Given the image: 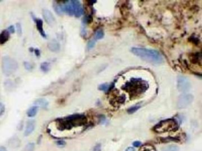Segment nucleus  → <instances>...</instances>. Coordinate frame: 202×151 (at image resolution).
Listing matches in <instances>:
<instances>
[{
    "label": "nucleus",
    "instance_id": "obj_31",
    "mask_svg": "<svg viewBox=\"0 0 202 151\" xmlns=\"http://www.w3.org/2000/svg\"><path fill=\"white\" fill-rule=\"evenodd\" d=\"M133 145L135 147H139L141 145V142L140 141H135L133 143Z\"/></svg>",
    "mask_w": 202,
    "mask_h": 151
},
{
    "label": "nucleus",
    "instance_id": "obj_2",
    "mask_svg": "<svg viewBox=\"0 0 202 151\" xmlns=\"http://www.w3.org/2000/svg\"><path fill=\"white\" fill-rule=\"evenodd\" d=\"M58 121L59 128L60 130H68L74 127L85 125L87 122V119L84 114H75L59 119Z\"/></svg>",
    "mask_w": 202,
    "mask_h": 151
},
{
    "label": "nucleus",
    "instance_id": "obj_22",
    "mask_svg": "<svg viewBox=\"0 0 202 151\" xmlns=\"http://www.w3.org/2000/svg\"><path fill=\"white\" fill-rule=\"evenodd\" d=\"M24 67L25 69L27 71H32L33 69V66L32 63L28 62H24Z\"/></svg>",
    "mask_w": 202,
    "mask_h": 151
},
{
    "label": "nucleus",
    "instance_id": "obj_27",
    "mask_svg": "<svg viewBox=\"0 0 202 151\" xmlns=\"http://www.w3.org/2000/svg\"><path fill=\"white\" fill-rule=\"evenodd\" d=\"M7 31H9V32L10 33H10H11V34L14 33H15V27H14V26H13V25L9 26V28H8V30Z\"/></svg>",
    "mask_w": 202,
    "mask_h": 151
},
{
    "label": "nucleus",
    "instance_id": "obj_33",
    "mask_svg": "<svg viewBox=\"0 0 202 151\" xmlns=\"http://www.w3.org/2000/svg\"><path fill=\"white\" fill-rule=\"evenodd\" d=\"M126 151H135V149H134V148H132V147H129V148H128L126 150Z\"/></svg>",
    "mask_w": 202,
    "mask_h": 151
},
{
    "label": "nucleus",
    "instance_id": "obj_10",
    "mask_svg": "<svg viewBox=\"0 0 202 151\" xmlns=\"http://www.w3.org/2000/svg\"><path fill=\"white\" fill-rule=\"evenodd\" d=\"M48 47L51 52H58L60 51V45L56 40L53 39L48 43Z\"/></svg>",
    "mask_w": 202,
    "mask_h": 151
},
{
    "label": "nucleus",
    "instance_id": "obj_3",
    "mask_svg": "<svg viewBox=\"0 0 202 151\" xmlns=\"http://www.w3.org/2000/svg\"><path fill=\"white\" fill-rule=\"evenodd\" d=\"M122 88L132 95H139L148 88V84L141 78H132L124 85Z\"/></svg>",
    "mask_w": 202,
    "mask_h": 151
},
{
    "label": "nucleus",
    "instance_id": "obj_6",
    "mask_svg": "<svg viewBox=\"0 0 202 151\" xmlns=\"http://www.w3.org/2000/svg\"><path fill=\"white\" fill-rule=\"evenodd\" d=\"M194 97L190 94H183L178 97L177 107L180 109L187 107L193 101Z\"/></svg>",
    "mask_w": 202,
    "mask_h": 151
},
{
    "label": "nucleus",
    "instance_id": "obj_14",
    "mask_svg": "<svg viewBox=\"0 0 202 151\" xmlns=\"http://www.w3.org/2000/svg\"><path fill=\"white\" fill-rule=\"evenodd\" d=\"M10 34L7 30H3L0 33V45H4L10 39Z\"/></svg>",
    "mask_w": 202,
    "mask_h": 151
},
{
    "label": "nucleus",
    "instance_id": "obj_23",
    "mask_svg": "<svg viewBox=\"0 0 202 151\" xmlns=\"http://www.w3.org/2000/svg\"><path fill=\"white\" fill-rule=\"evenodd\" d=\"M108 88H109V85H108L107 84H102L98 87V89L100 91H107V90H108Z\"/></svg>",
    "mask_w": 202,
    "mask_h": 151
},
{
    "label": "nucleus",
    "instance_id": "obj_15",
    "mask_svg": "<svg viewBox=\"0 0 202 151\" xmlns=\"http://www.w3.org/2000/svg\"><path fill=\"white\" fill-rule=\"evenodd\" d=\"M38 107L34 106L29 108L27 112V116L29 117H34L37 113Z\"/></svg>",
    "mask_w": 202,
    "mask_h": 151
},
{
    "label": "nucleus",
    "instance_id": "obj_19",
    "mask_svg": "<svg viewBox=\"0 0 202 151\" xmlns=\"http://www.w3.org/2000/svg\"><path fill=\"white\" fill-rule=\"evenodd\" d=\"M35 148V145L34 143H29L27 144L26 146L23 148L22 151H34Z\"/></svg>",
    "mask_w": 202,
    "mask_h": 151
},
{
    "label": "nucleus",
    "instance_id": "obj_7",
    "mask_svg": "<svg viewBox=\"0 0 202 151\" xmlns=\"http://www.w3.org/2000/svg\"><path fill=\"white\" fill-rule=\"evenodd\" d=\"M177 88L179 91L185 92L189 91L191 84L188 78L184 76H179L177 78Z\"/></svg>",
    "mask_w": 202,
    "mask_h": 151
},
{
    "label": "nucleus",
    "instance_id": "obj_32",
    "mask_svg": "<svg viewBox=\"0 0 202 151\" xmlns=\"http://www.w3.org/2000/svg\"><path fill=\"white\" fill-rule=\"evenodd\" d=\"M140 151H153L152 149L150 148H143L141 150H140Z\"/></svg>",
    "mask_w": 202,
    "mask_h": 151
},
{
    "label": "nucleus",
    "instance_id": "obj_13",
    "mask_svg": "<svg viewBox=\"0 0 202 151\" xmlns=\"http://www.w3.org/2000/svg\"><path fill=\"white\" fill-rule=\"evenodd\" d=\"M34 105L37 107H39L43 108H46L48 106L49 102L45 98H38L35 101Z\"/></svg>",
    "mask_w": 202,
    "mask_h": 151
},
{
    "label": "nucleus",
    "instance_id": "obj_18",
    "mask_svg": "<svg viewBox=\"0 0 202 151\" xmlns=\"http://www.w3.org/2000/svg\"><path fill=\"white\" fill-rule=\"evenodd\" d=\"M178 147L174 145L165 146L161 149L162 151H178Z\"/></svg>",
    "mask_w": 202,
    "mask_h": 151
},
{
    "label": "nucleus",
    "instance_id": "obj_35",
    "mask_svg": "<svg viewBox=\"0 0 202 151\" xmlns=\"http://www.w3.org/2000/svg\"><path fill=\"white\" fill-rule=\"evenodd\" d=\"M0 2H1V1H0Z\"/></svg>",
    "mask_w": 202,
    "mask_h": 151
},
{
    "label": "nucleus",
    "instance_id": "obj_1",
    "mask_svg": "<svg viewBox=\"0 0 202 151\" xmlns=\"http://www.w3.org/2000/svg\"><path fill=\"white\" fill-rule=\"evenodd\" d=\"M131 52L142 60L152 64H161L164 62V58L157 51L144 47H133Z\"/></svg>",
    "mask_w": 202,
    "mask_h": 151
},
{
    "label": "nucleus",
    "instance_id": "obj_20",
    "mask_svg": "<svg viewBox=\"0 0 202 151\" xmlns=\"http://www.w3.org/2000/svg\"><path fill=\"white\" fill-rule=\"evenodd\" d=\"M104 37V33L103 31L102 30H98L96 31L95 34V39L97 40L102 39Z\"/></svg>",
    "mask_w": 202,
    "mask_h": 151
},
{
    "label": "nucleus",
    "instance_id": "obj_11",
    "mask_svg": "<svg viewBox=\"0 0 202 151\" xmlns=\"http://www.w3.org/2000/svg\"><path fill=\"white\" fill-rule=\"evenodd\" d=\"M36 123L34 120H29L27 122L24 135L25 136H28L30 134H32L34 130L35 129Z\"/></svg>",
    "mask_w": 202,
    "mask_h": 151
},
{
    "label": "nucleus",
    "instance_id": "obj_24",
    "mask_svg": "<svg viewBox=\"0 0 202 151\" xmlns=\"http://www.w3.org/2000/svg\"><path fill=\"white\" fill-rule=\"evenodd\" d=\"M15 26H16V30H17V32L18 35L20 36H21L22 35V32H23L21 25L20 23H17L16 24V25H15Z\"/></svg>",
    "mask_w": 202,
    "mask_h": 151
},
{
    "label": "nucleus",
    "instance_id": "obj_8",
    "mask_svg": "<svg viewBox=\"0 0 202 151\" xmlns=\"http://www.w3.org/2000/svg\"><path fill=\"white\" fill-rule=\"evenodd\" d=\"M73 12V15L76 17H80L84 13V9L81 5L80 1L77 0H72L70 1Z\"/></svg>",
    "mask_w": 202,
    "mask_h": 151
},
{
    "label": "nucleus",
    "instance_id": "obj_29",
    "mask_svg": "<svg viewBox=\"0 0 202 151\" xmlns=\"http://www.w3.org/2000/svg\"><path fill=\"white\" fill-rule=\"evenodd\" d=\"M92 151H101V145L97 144L92 149Z\"/></svg>",
    "mask_w": 202,
    "mask_h": 151
},
{
    "label": "nucleus",
    "instance_id": "obj_12",
    "mask_svg": "<svg viewBox=\"0 0 202 151\" xmlns=\"http://www.w3.org/2000/svg\"><path fill=\"white\" fill-rule=\"evenodd\" d=\"M34 21H35L36 23V27H37V30L39 31V33L41 34V35L44 37V38H46V35L45 32V31L43 30V21L40 19H33Z\"/></svg>",
    "mask_w": 202,
    "mask_h": 151
},
{
    "label": "nucleus",
    "instance_id": "obj_30",
    "mask_svg": "<svg viewBox=\"0 0 202 151\" xmlns=\"http://www.w3.org/2000/svg\"><path fill=\"white\" fill-rule=\"evenodd\" d=\"M33 52L35 53V55H36V56L37 57H39L41 56V52H40V51L38 49H34Z\"/></svg>",
    "mask_w": 202,
    "mask_h": 151
},
{
    "label": "nucleus",
    "instance_id": "obj_5",
    "mask_svg": "<svg viewBox=\"0 0 202 151\" xmlns=\"http://www.w3.org/2000/svg\"><path fill=\"white\" fill-rule=\"evenodd\" d=\"M177 122L173 118L162 120L154 127V130L157 133L174 132L178 129Z\"/></svg>",
    "mask_w": 202,
    "mask_h": 151
},
{
    "label": "nucleus",
    "instance_id": "obj_4",
    "mask_svg": "<svg viewBox=\"0 0 202 151\" xmlns=\"http://www.w3.org/2000/svg\"><path fill=\"white\" fill-rule=\"evenodd\" d=\"M19 67L18 63L14 59L10 57H4L2 59V71L6 76H10L14 74Z\"/></svg>",
    "mask_w": 202,
    "mask_h": 151
},
{
    "label": "nucleus",
    "instance_id": "obj_21",
    "mask_svg": "<svg viewBox=\"0 0 202 151\" xmlns=\"http://www.w3.org/2000/svg\"><path fill=\"white\" fill-rule=\"evenodd\" d=\"M140 107L139 106H133V107H132L130 108H129L128 110V112L129 113V114H132L135 112H136L137 110H138L139 108H140Z\"/></svg>",
    "mask_w": 202,
    "mask_h": 151
},
{
    "label": "nucleus",
    "instance_id": "obj_17",
    "mask_svg": "<svg viewBox=\"0 0 202 151\" xmlns=\"http://www.w3.org/2000/svg\"><path fill=\"white\" fill-rule=\"evenodd\" d=\"M53 9H54V10H55V11L58 14V15H62L64 12L62 11V7H61V5L59 4H56L55 3H54L53 5Z\"/></svg>",
    "mask_w": 202,
    "mask_h": 151
},
{
    "label": "nucleus",
    "instance_id": "obj_9",
    "mask_svg": "<svg viewBox=\"0 0 202 151\" xmlns=\"http://www.w3.org/2000/svg\"><path fill=\"white\" fill-rule=\"evenodd\" d=\"M43 17L44 18L45 21L51 27H53L56 24V19L54 17L53 14L50 11L47 9H45L43 10Z\"/></svg>",
    "mask_w": 202,
    "mask_h": 151
},
{
    "label": "nucleus",
    "instance_id": "obj_26",
    "mask_svg": "<svg viewBox=\"0 0 202 151\" xmlns=\"http://www.w3.org/2000/svg\"><path fill=\"white\" fill-rule=\"evenodd\" d=\"M5 107L2 102H0V116H1L5 112Z\"/></svg>",
    "mask_w": 202,
    "mask_h": 151
},
{
    "label": "nucleus",
    "instance_id": "obj_34",
    "mask_svg": "<svg viewBox=\"0 0 202 151\" xmlns=\"http://www.w3.org/2000/svg\"><path fill=\"white\" fill-rule=\"evenodd\" d=\"M0 151H7L6 148L4 146H0Z\"/></svg>",
    "mask_w": 202,
    "mask_h": 151
},
{
    "label": "nucleus",
    "instance_id": "obj_16",
    "mask_svg": "<svg viewBox=\"0 0 202 151\" xmlns=\"http://www.w3.org/2000/svg\"><path fill=\"white\" fill-rule=\"evenodd\" d=\"M41 69L42 72L47 73L50 69V64L48 62H42L41 65Z\"/></svg>",
    "mask_w": 202,
    "mask_h": 151
},
{
    "label": "nucleus",
    "instance_id": "obj_25",
    "mask_svg": "<svg viewBox=\"0 0 202 151\" xmlns=\"http://www.w3.org/2000/svg\"><path fill=\"white\" fill-rule=\"evenodd\" d=\"M96 45V41H94V40H91V41H89V42L88 43V45H87V47H88V49L90 50L91 49H92L93 47H94Z\"/></svg>",
    "mask_w": 202,
    "mask_h": 151
},
{
    "label": "nucleus",
    "instance_id": "obj_28",
    "mask_svg": "<svg viewBox=\"0 0 202 151\" xmlns=\"http://www.w3.org/2000/svg\"><path fill=\"white\" fill-rule=\"evenodd\" d=\"M56 145H58V146H63L64 145H65L66 144V143L64 140H58L56 142Z\"/></svg>",
    "mask_w": 202,
    "mask_h": 151
}]
</instances>
